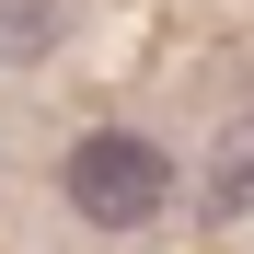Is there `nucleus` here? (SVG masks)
<instances>
[{
  "label": "nucleus",
  "instance_id": "nucleus-2",
  "mask_svg": "<svg viewBox=\"0 0 254 254\" xmlns=\"http://www.w3.org/2000/svg\"><path fill=\"white\" fill-rule=\"evenodd\" d=\"M58 47V0H0V69H35Z\"/></svg>",
  "mask_w": 254,
  "mask_h": 254
},
{
  "label": "nucleus",
  "instance_id": "nucleus-3",
  "mask_svg": "<svg viewBox=\"0 0 254 254\" xmlns=\"http://www.w3.org/2000/svg\"><path fill=\"white\" fill-rule=\"evenodd\" d=\"M208 196H220L231 220H254V116H243L231 139H220V174H208Z\"/></svg>",
  "mask_w": 254,
  "mask_h": 254
},
{
  "label": "nucleus",
  "instance_id": "nucleus-1",
  "mask_svg": "<svg viewBox=\"0 0 254 254\" xmlns=\"http://www.w3.org/2000/svg\"><path fill=\"white\" fill-rule=\"evenodd\" d=\"M58 185L81 208V231H150L162 208H174V162H162L139 127H93V139H69Z\"/></svg>",
  "mask_w": 254,
  "mask_h": 254
}]
</instances>
